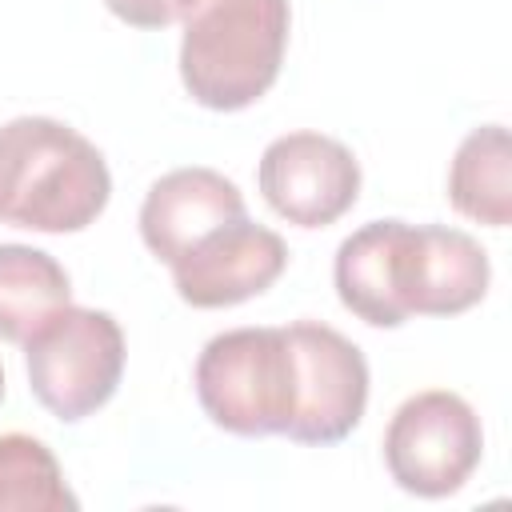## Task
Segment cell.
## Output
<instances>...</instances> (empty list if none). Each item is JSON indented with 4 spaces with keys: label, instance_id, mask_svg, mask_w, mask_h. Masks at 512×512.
<instances>
[{
    "label": "cell",
    "instance_id": "cell-1",
    "mask_svg": "<svg viewBox=\"0 0 512 512\" xmlns=\"http://www.w3.org/2000/svg\"><path fill=\"white\" fill-rule=\"evenodd\" d=\"M104 152L72 124L16 116L0 124V224L32 232H80L108 208Z\"/></svg>",
    "mask_w": 512,
    "mask_h": 512
},
{
    "label": "cell",
    "instance_id": "cell-2",
    "mask_svg": "<svg viewBox=\"0 0 512 512\" xmlns=\"http://www.w3.org/2000/svg\"><path fill=\"white\" fill-rule=\"evenodd\" d=\"M180 80L200 108L240 112L280 76L288 0H192L180 16Z\"/></svg>",
    "mask_w": 512,
    "mask_h": 512
},
{
    "label": "cell",
    "instance_id": "cell-3",
    "mask_svg": "<svg viewBox=\"0 0 512 512\" xmlns=\"http://www.w3.org/2000/svg\"><path fill=\"white\" fill-rule=\"evenodd\" d=\"M196 400L232 436H284L296 412V352L288 328H232L196 360Z\"/></svg>",
    "mask_w": 512,
    "mask_h": 512
},
{
    "label": "cell",
    "instance_id": "cell-4",
    "mask_svg": "<svg viewBox=\"0 0 512 512\" xmlns=\"http://www.w3.org/2000/svg\"><path fill=\"white\" fill-rule=\"evenodd\" d=\"M28 388L56 420L76 424L104 408L124 376V328L104 308L64 304L24 344Z\"/></svg>",
    "mask_w": 512,
    "mask_h": 512
},
{
    "label": "cell",
    "instance_id": "cell-5",
    "mask_svg": "<svg viewBox=\"0 0 512 512\" xmlns=\"http://www.w3.org/2000/svg\"><path fill=\"white\" fill-rule=\"evenodd\" d=\"M484 456V428L476 408L448 392L428 388L408 396L384 428L388 476L424 500H444L468 484Z\"/></svg>",
    "mask_w": 512,
    "mask_h": 512
},
{
    "label": "cell",
    "instance_id": "cell-6",
    "mask_svg": "<svg viewBox=\"0 0 512 512\" xmlns=\"http://www.w3.org/2000/svg\"><path fill=\"white\" fill-rule=\"evenodd\" d=\"M296 352V412L288 440L340 444L368 408V360L336 328L320 320L284 324Z\"/></svg>",
    "mask_w": 512,
    "mask_h": 512
},
{
    "label": "cell",
    "instance_id": "cell-7",
    "mask_svg": "<svg viewBox=\"0 0 512 512\" xmlns=\"http://www.w3.org/2000/svg\"><path fill=\"white\" fill-rule=\"evenodd\" d=\"M488 252L460 228L404 224L392 232V296L408 316H460L484 300Z\"/></svg>",
    "mask_w": 512,
    "mask_h": 512
},
{
    "label": "cell",
    "instance_id": "cell-8",
    "mask_svg": "<svg viewBox=\"0 0 512 512\" xmlns=\"http://www.w3.org/2000/svg\"><path fill=\"white\" fill-rule=\"evenodd\" d=\"M256 184L280 220L296 228H324L356 204L360 164L336 136L284 132L264 148Z\"/></svg>",
    "mask_w": 512,
    "mask_h": 512
},
{
    "label": "cell",
    "instance_id": "cell-9",
    "mask_svg": "<svg viewBox=\"0 0 512 512\" xmlns=\"http://www.w3.org/2000/svg\"><path fill=\"white\" fill-rule=\"evenodd\" d=\"M172 268L176 296L192 308H232L260 292H268L288 268V244L240 216L208 232L196 248H188Z\"/></svg>",
    "mask_w": 512,
    "mask_h": 512
},
{
    "label": "cell",
    "instance_id": "cell-10",
    "mask_svg": "<svg viewBox=\"0 0 512 512\" xmlns=\"http://www.w3.org/2000/svg\"><path fill=\"white\" fill-rule=\"evenodd\" d=\"M248 216L244 192L216 168H172L164 172L140 204V236L160 264H176L208 232L228 220Z\"/></svg>",
    "mask_w": 512,
    "mask_h": 512
},
{
    "label": "cell",
    "instance_id": "cell-11",
    "mask_svg": "<svg viewBox=\"0 0 512 512\" xmlns=\"http://www.w3.org/2000/svg\"><path fill=\"white\" fill-rule=\"evenodd\" d=\"M64 304H72V280L56 256L32 244H0V340L28 344Z\"/></svg>",
    "mask_w": 512,
    "mask_h": 512
},
{
    "label": "cell",
    "instance_id": "cell-12",
    "mask_svg": "<svg viewBox=\"0 0 512 512\" xmlns=\"http://www.w3.org/2000/svg\"><path fill=\"white\" fill-rule=\"evenodd\" d=\"M448 200L460 216L508 228L512 220V144L504 124L472 128L448 168Z\"/></svg>",
    "mask_w": 512,
    "mask_h": 512
},
{
    "label": "cell",
    "instance_id": "cell-13",
    "mask_svg": "<svg viewBox=\"0 0 512 512\" xmlns=\"http://www.w3.org/2000/svg\"><path fill=\"white\" fill-rule=\"evenodd\" d=\"M392 232L396 220H372L340 240L332 280L340 304L372 328H400L404 312L392 296Z\"/></svg>",
    "mask_w": 512,
    "mask_h": 512
},
{
    "label": "cell",
    "instance_id": "cell-14",
    "mask_svg": "<svg viewBox=\"0 0 512 512\" xmlns=\"http://www.w3.org/2000/svg\"><path fill=\"white\" fill-rule=\"evenodd\" d=\"M76 492L52 448L28 432H0V512H72Z\"/></svg>",
    "mask_w": 512,
    "mask_h": 512
},
{
    "label": "cell",
    "instance_id": "cell-15",
    "mask_svg": "<svg viewBox=\"0 0 512 512\" xmlns=\"http://www.w3.org/2000/svg\"><path fill=\"white\" fill-rule=\"evenodd\" d=\"M104 8L128 28H168L192 8V0H104Z\"/></svg>",
    "mask_w": 512,
    "mask_h": 512
},
{
    "label": "cell",
    "instance_id": "cell-16",
    "mask_svg": "<svg viewBox=\"0 0 512 512\" xmlns=\"http://www.w3.org/2000/svg\"><path fill=\"white\" fill-rule=\"evenodd\" d=\"M0 400H4V364H0Z\"/></svg>",
    "mask_w": 512,
    "mask_h": 512
}]
</instances>
